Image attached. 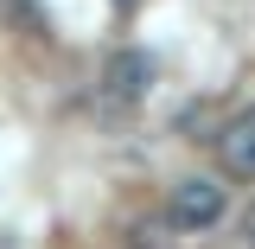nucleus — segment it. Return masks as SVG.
I'll use <instances>...</instances> for the list:
<instances>
[{
	"label": "nucleus",
	"mask_w": 255,
	"mask_h": 249,
	"mask_svg": "<svg viewBox=\"0 0 255 249\" xmlns=\"http://www.w3.org/2000/svg\"><path fill=\"white\" fill-rule=\"evenodd\" d=\"M223 205H230L223 186L198 173V179H179V186H172V198H166V224H172V230H211V224L223 218Z\"/></svg>",
	"instance_id": "obj_1"
},
{
	"label": "nucleus",
	"mask_w": 255,
	"mask_h": 249,
	"mask_svg": "<svg viewBox=\"0 0 255 249\" xmlns=\"http://www.w3.org/2000/svg\"><path fill=\"white\" fill-rule=\"evenodd\" d=\"M147 77H153L147 51H115L109 70H102V96H109V102H134V96L147 90Z\"/></svg>",
	"instance_id": "obj_3"
},
{
	"label": "nucleus",
	"mask_w": 255,
	"mask_h": 249,
	"mask_svg": "<svg viewBox=\"0 0 255 249\" xmlns=\"http://www.w3.org/2000/svg\"><path fill=\"white\" fill-rule=\"evenodd\" d=\"M217 166L230 179H249L255 186V109H236V115L217 128Z\"/></svg>",
	"instance_id": "obj_2"
}]
</instances>
